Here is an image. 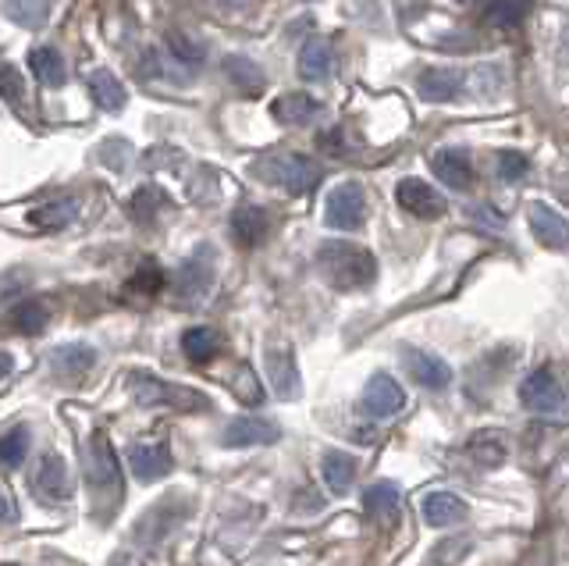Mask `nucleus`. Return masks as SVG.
Wrapping results in <instances>:
<instances>
[{"instance_id": "1", "label": "nucleus", "mask_w": 569, "mask_h": 566, "mask_svg": "<svg viewBox=\"0 0 569 566\" xmlns=\"http://www.w3.org/2000/svg\"><path fill=\"white\" fill-rule=\"evenodd\" d=\"M317 268L328 278V286L338 292H360L373 286V278H378V260H373V254L342 239H331L320 246Z\"/></svg>"}, {"instance_id": "2", "label": "nucleus", "mask_w": 569, "mask_h": 566, "mask_svg": "<svg viewBox=\"0 0 569 566\" xmlns=\"http://www.w3.org/2000/svg\"><path fill=\"white\" fill-rule=\"evenodd\" d=\"M253 171L263 182L292 192V197H307V192L317 189V182H320V165L302 153H267L253 165Z\"/></svg>"}, {"instance_id": "3", "label": "nucleus", "mask_w": 569, "mask_h": 566, "mask_svg": "<svg viewBox=\"0 0 569 566\" xmlns=\"http://www.w3.org/2000/svg\"><path fill=\"white\" fill-rule=\"evenodd\" d=\"M129 393L139 406H171V410H210V399L186 385L153 378L147 370H136L129 378Z\"/></svg>"}, {"instance_id": "4", "label": "nucleus", "mask_w": 569, "mask_h": 566, "mask_svg": "<svg viewBox=\"0 0 569 566\" xmlns=\"http://www.w3.org/2000/svg\"><path fill=\"white\" fill-rule=\"evenodd\" d=\"M86 481L100 499H121V464L107 431H93L86 441Z\"/></svg>"}, {"instance_id": "5", "label": "nucleus", "mask_w": 569, "mask_h": 566, "mask_svg": "<svg viewBox=\"0 0 569 566\" xmlns=\"http://www.w3.org/2000/svg\"><path fill=\"white\" fill-rule=\"evenodd\" d=\"M325 218L331 228H338V232H356L363 221H367V192L363 186L356 182H342L331 189L328 197V207H325Z\"/></svg>"}, {"instance_id": "6", "label": "nucleus", "mask_w": 569, "mask_h": 566, "mask_svg": "<svg viewBox=\"0 0 569 566\" xmlns=\"http://www.w3.org/2000/svg\"><path fill=\"white\" fill-rule=\"evenodd\" d=\"M263 367H267V378H271V388L278 399H296L302 393V381H299V367H296V349L289 342H271L263 349Z\"/></svg>"}, {"instance_id": "7", "label": "nucleus", "mask_w": 569, "mask_h": 566, "mask_svg": "<svg viewBox=\"0 0 569 566\" xmlns=\"http://www.w3.org/2000/svg\"><path fill=\"white\" fill-rule=\"evenodd\" d=\"M520 403L527 406L530 414H559L562 406H566V393H562V385L559 378L551 375V370H533V375L523 378L520 385Z\"/></svg>"}, {"instance_id": "8", "label": "nucleus", "mask_w": 569, "mask_h": 566, "mask_svg": "<svg viewBox=\"0 0 569 566\" xmlns=\"http://www.w3.org/2000/svg\"><path fill=\"white\" fill-rule=\"evenodd\" d=\"M402 367L409 378L423 388H431V393H441V388H449L452 381V367L420 346H402Z\"/></svg>"}, {"instance_id": "9", "label": "nucleus", "mask_w": 569, "mask_h": 566, "mask_svg": "<svg viewBox=\"0 0 569 566\" xmlns=\"http://www.w3.org/2000/svg\"><path fill=\"white\" fill-rule=\"evenodd\" d=\"M213 286V260L210 250H200L196 257H189L174 275V296L186 299V304H200V299L210 292Z\"/></svg>"}, {"instance_id": "10", "label": "nucleus", "mask_w": 569, "mask_h": 566, "mask_svg": "<svg viewBox=\"0 0 569 566\" xmlns=\"http://www.w3.org/2000/svg\"><path fill=\"white\" fill-rule=\"evenodd\" d=\"M406 406V388L391 378V375H373L363 388V410L373 417V420H388L402 414Z\"/></svg>"}, {"instance_id": "11", "label": "nucleus", "mask_w": 569, "mask_h": 566, "mask_svg": "<svg viewBox=\"0 0 569 566\" xmlns=\"http://www.w3.org/2000/svg\"><path fill=\"white\" fill-rule=\"evenodd\" d=\"M396 200H399V207L406 210V215L423 218V221H435V218L445 215V197L435 186H427L423 179H402L396 186Z\"/></svg>"}, {"instance_id": "12", "label": "nucleus", "mask_w": 569, "mask_h": 566, "mask_svg": "<svg viewBox=\"0 0 569 566\" xmlns=\"http://www.w3.org/2000/svg\"><path fill=\"white\" fill-rule=\"evenodd\" d=\"M281 438V428L263 417H236L221 435V446L228 449H246V446H271Z\"/></svg>"}, {"instance_id": "13", "label": "nucleus", "mask_w": 569, "mask_h": 566, "mask_svg": "<svg viewBox=\"0 0 569 566\" xmlns=\"http://www.w3.org/2000/svg\"><path fill=\"white\" fill-rule=\"evenodd\" d=\"M530 228H533V239L548 250H569V221L559 215L556 207L548 203H533L530 207Z\"/></svg>"}, {"instance_id": "14", "label": "nucleus", "mask_w": 569, "mask_h": 566, "mask_svg": "<svg viewBox=\"0 0 569 566\" xmlns=\"http://www.w3.org/2000/svg\"><path fill=\"white\" fill-rule=\"evenodd\" d=\"M267 232H271V215H267L263 207L242 203L236 215H231V236H236V242L246 246V250L260 246L267 239Z\"/></svg>"}, {"instance_id": "15", "label": "nucleus", "mask_w": 569, "mask_h": 566, "mask_svg": "<svg viewBox=\"0 0 569 566\" xmlns=\"http://www.w3.org/2000/svg\"><path fill=\"white\" fill-rule=\"evenodd\" d=\"M423 520L431 524V527H452V524H462L470 517V509L467 503L459 499V495L452 491H431V495H423Z\"/></svg>"}, {"instance_id": "16", "label": "nucleus", "mask_w": 569, "mask_h": 566, "mask_svg": "<svg viewBox=\"0 0 569 566\" xmlns=\"http://www.w3.org/2000/svg\"><path fill=\"white\" fill-rule=\"evenodd\" d=\"M32 488L43 495V499H68L71 481H68V467L58 453H47L40 459V467L32 474Z\"/></svg>"}, {"instance_id": "17", "label": "nucleus", "mask_w": 569, "mask_h": 566, "mask_svg": "<svg viewBox=\"0 0 569 566\" xmlns=\"http://www.w3.org/2000/svg\"><path fill=\"white\" fill-rule=\"evenodd\" d=\"M431 168H435L438 179L445 186H452V189H470V182H473V161H470V153L459 150V147L438 150Z\"/></svg>"}, {"instance_id": "18", "label": "nucleus", "mask_w": 569, "mask_h": 566, "mask_svg": "<svg viewBox=\"0 0 569 566\" xmlns=\"http://www.w3.org/2000/svg\"><path fill=\"white\" fill-rule=\"evenodd\" d=\"M459 90H462V76L452 72V68H423L417 79L420 100H431V103L452 100V97H459Z\"/></svg>"}, {"instance_id": "19", "label": "nucleus", "mask_w": 569, "mask_h": 566, "mask_svg": "<svg viewBox=\"0 0 569 566\" xmlns=\"http://www.w3.org/2000/svg\"><path fill=\"white\" fill-rule=\"evenodd\" d=\"M335 72V47L328 40H307L299 50V76L310 82H325Z\"/></svg>"}, {"instance_id": "20", "label": "nucleus", "mask_w": 569, "mask_h": 566, "mask_svg": "<svg viewBox=\"0 0 569 566\" xmlns=\"http://www.w3.org/2000/svg\"><path fill=\"white\" fill-rule=\"evenodd\" d=\"M467 456L473 459L480 470H495V467H502L506 459H509V446H506V438L498 435L495 428H488V431H477L467 441Z\"/></svg>"}, {"instance_id": "21", "label": "nucleus", "mask_w": 569, "mask_h": 566, "mask_svg": "<svg viewBox=\"0 0 569 566\" xmlns=\"http://www.w3.org/2000/svg\"><path fill=\"white\" fill-rule=\"evenodd\" d=\"M129 464H132V474L139 481H160L168 470H171V453L168 446H132L129 449Z\"/></svg>"}, {"instance_id": "22", "label": "nucleus", "mask_w": 569, "mask_h": 566, "mask_svg": "<svg viewBox=\"0 0 569 566\" xmlns=\"http://www.w3.org/2000/svg\"><path fill=\"white\" fill-rule=\"evenodd\" d=\"M221 346L224 342H221L218 328H210V325H192L182 331V352L189 364H210L221 352Z\"/></svg>"}, {"instance_id": "23", "label": "nucleus", "mask_w": 569, "mask_h": 566, "mask_svg": "<svg viewBox=\"0 0 569 566\" xmlns=\"http://www.w3.org/2000/svg\"><path fill=\"white\" fill-rule=\"evenodd\" d=\"M271 111L281 126H310L320 115V100H313L310 93H284L271 103Z\"/></svg>"}, {"instance_id": "24", "label": "nucleus", "mask_w": 569, "mask_h": 566, "mask_svg": "<svg viewBox=\"0 0 569 566\" xmlns=\"http://www.w3.org/2000/svg\"><path fill=\"white\" fill-rule=\"evenodd\" d=\"M97 364V352L89 346H79V342H68V346H58L50 352V367L58 370L61 378H79L86 375L89 367Z\"/></svg>"}, {"instance_id": "25", "label": "nucleus", "mask_w": 569, "mask_h": 566, "mask_svg": "<svg viewBox=\"0 0 569 566\" xmlns=\"http://www.w3.org/2000/svg\"><path fill=\"white\" fill-rule=\"evenodd\" d=\"M363 509L373 520H391L399 517V485L396 481H378L363 495Z\"/></svg>"}, {"instance_id": "26", "label": "nucleus", "mask_w": 569, "mask_h": 566, "mask_svg": "<svg viewBox=\"0 0 569 566\" xmlns=\"http://www.w3.org/2000/svg\"><path fill=\"white\" fill-rule=\"evenodd\" d=\"M320 477L335 495H342L356 485V459L349 453H328L325 464H320Z\"/></svg>"}, {"instance_id": "27", "label": "nucleus", "mask_w": 569, "mask_h": 566, "mask_svg": "<svg viewBox=\"0 0 569 566\" xmlns=\"http://www.w3.org/2000/svg\"><path fill=\"white\" fill-rule=\"evenodd\" d=\"M89 93H93L97 108H103V111H121L124 100H129L121 79L111 76V72H93V76H89Z\"/></svg>"}, {"instance_id": "28", "label": "nucleus", "mask_w": 569, "mask_h": 566, "mask_svg": "<svg viewBox=\"0 0 569 566\" xmlns=\"http://www.w3.org/2000/svg\"><path fill=\"white\" fill-rule=\"evenodd\" d=\"M71 221H76V200H50L29 210V225L43 228V232H53V228H64Z\"/></svg>"}, {"instance_id": "29", "label": "nucleus", "mask_w": 569, "mask_h": 566, "mask_svg": "<svg viewBox=\"0 0 569 566\" xmlns=\"http://www.w3.org/2000/svg\"><path fill=\"white\" fill-rule=\"evenodd\" d=\"M224 76L236 82L242 93H260L263 90V72L253 64V58H246V54L224 58Z\"/></svg>"}, {"instance_id": "30", "label": "nucleus", "mask_w": 569, "mask_h": 566, "mask_svg": "<svg viewBox=\"0 0 569 566\" xmlns=\"http://www.w3.org/2000/svg\"><path fill=\"white\" fill-rule=\"evenodd\" d=\"M47 325H50V310L40 299H26V304H18L11 310V328L18 335H40Z\"/></svg>"}, {"instance_id": "31", "label": "nucleus", "mask_w": 569, "mask_h": 566, "mask_svg": "<svg viewBox=\"0 0 569 566\" xmlns=\"http://www.w3.org/2000/svg\"><path fill=\"white\" fill-rule=\"evenodd\" d=\"M29 68H32V76L40 79L43 86H61V82H64V76H68V68H64L61 54H58V50H53V47L32 50Z\"/></svg>"}, {"instance_id": "32", "label": "nucleus", "mask_w": 569, "mask_h": 566, "mask_svg": "<svg viewBox=\"0 0 569 566\" xmlns=\"http://www.w3.org/2000/svg\"><path fill=\"white\" fill-rule=\"evenodd\" d=\"M50 8H53V0H8V4H4L8 19L18 22V26H29V29L47 26Z\"/></svg>"}, {"instance_id": "33", "label": "nucleus", "mask_w": 569, "mask_h": 566, "mask_svg": "<svg viewBox=\"0 0 569 566\" xmlns=\"http://www.w3.org/2000/svg\"><path fill=\"white\" fill-rule=\"evenodd\" d=\"M527 14H530V0H488L485 4V19L498 29L520 26Z\"/></svg>"}, {"instance_id": "34", "label": "nucleus", "mask_w": 569, "mask_h": 566, "mask_svg": "<svg viewBox=\"0 0 569 566\" xmlns=\"http://www.w3.org/2000/svg\"><path fill=\"white\" fill-rule=\"evenodd\" d=\"M164 286H168V275H164V268H160L157 260H142V264H139V271H136L132 281H129V289H136V292H142V296H157Z\"/></svg>"}, {"instance_id": "35", "label": "nucleus", "mask_w": 569, "mask_h": 566, "mask_svg": "<svg viewBox=\"0 0 569 566\" xmlns=\"http://www.w3.org/2000/svg\"><path fill=\"white\" fill-rule=\"evenodd\" d=\"M228 385H231V393H236L246 406H260L263 403V388H260L253 370H249V364H239Z\"/></svg>"}, {"instance_id": "36", "label": "nucleus", "mask_w": 569, "mask_h": 566, "mask_svg": "<svg viewBox=\"0 0 569 566\" xmlns=\"http://www.w3.org/2000/svg\"><path fill=\"white\" fill-rule=\"evenodd\" d=\"M29 428H11L4 438H0V456H4V467L8 470H14L18 464L26 459V453H29Z\"/></svg>"}, {"instance_id": "37", "label": "nucleus", "mask_w": 569, "mask_h": 566, "mask_svg": "<svg viewBox=\"0 0 569 566\" xmlns=\"http://www.w3.org/2000/svg\"><path fill=\"white\" fill-rule=\"evenodd\" d=\"M495 165H498V179H502V182H520L523 175L530 171V161L520 150H502Z\"/></svg>"}, {"instance_id": "38", "label": "nucleus", "mask_w": 569, "mask_h": 566, "mask_svg": "<svg viewBox=\"0 0 569 566\" xmlns=\"http://www.w3.org/2000/svg\"><path fill=\"white\" fill-rule=\"evenodd\" d=\"M168 50L171 54L182 61V64H200L203 61V47L200 43H192L186 32H171L168 37Z\"/></svg>"}, {"instance_id": "39", "label": "nucleus", "mask_w": 569, "mask_h": 566, "mask_svg": "<svg viewBox=\"0 0 569 566\" xmlns=\"http://www.w3.org/2000/svg\"><path fill=\"white\" fill-rule=\"evenodd\" d=\"M473 548V542L470 538H459V542H441L438 548H435V566H456L462 556H467Z\"/></svg>"}, {"instance_id": "40", "label": "nucleus", "mask_w": 569, "mask_h": 566, "mask_svg": "<svg viewBox=\"0 0 569 566\" xmlns=\"http://www.w3.org/2000/svg\"><path fill=\"white\" fill-rule=\"evenodd\" d=\"M157 207H160V192L157 189H139L136 197H132V215L139 221H153Z\"/></svg>"}, {"instance_id": "41", "label": "nucleus", "mask_w": 569, "mask_h": 566, "mask_svg": "<svg viewBox=\"0 0 569 566\" xmlns=\"http://www.w3.org/2000/svg\"><path fill=\"white\" fill-rule=\"evenodd\" d=\"M320 147L338 153V150H342V132H325V136H320Z\"/></svg>"}, {"instance_id": "42", "label": "nucleus", "mask_w": 569, "mask_h": 566, "mask_svg": "<svg viewBox=\"0 0 569 566\" xmlns=\"http://www.w3.org/2000/svg\"><path fill=\"white\" fill-rule=\"evenodd\" d=\"M111 566H136V563H132V556H129V553H118V556L111 559Z\"/></svg>"}, {"instance_id": "43", "label": "nucleus", "mask_w": 569, "mask_h": 566, "mask_svg": "<svg viewBox=\"0 0 569 566\" xmlns=\"http://www.w3.org/2000/svg\"><path fill=\"white\" fill-rule=\"evenodd\" d=\"M4 513H8V517H4V520L11 524V520H14V506H11V495H4Z\"/></svg>"}, {"instance_id": "44", "label": "nucleus", "mask_w": 569, "mask_h": 566, "mask_svg": "<svg viewBox=\"0 0 569 566\" xmlns=\"http://www.w3.org/2000/svg\"><path fill=\"white\" fill-rule=\"evenodd\" d=\"M224 4H246V0H224Z\"/></svg>"}]
</instances>
